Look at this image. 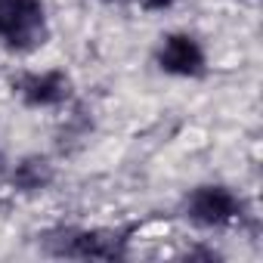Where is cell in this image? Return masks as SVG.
<instances>
[{"label": "cell", "mask_w": 263, "mask_h": 263, "mask_svg": "<svg viewBox=\"0 0 263 263\" xmlns=\"http://www.w3.org/2000/svg\"><path fill=\"white\" fill-rule=\"evenodd\" d=\"M13 90L22 96L25 105L31 108H50V105H62L71 93V81L65 71H41V74H22L19 81H13Z\"/></svg>", "instance_id": "5"}, {"label": "cell", "mask_w": 263, "mask_h": 263, "mask_svg": "<svg viewBox=\"0 0 263 263\" xmlns=\"http://www.w3.org/2000/svg\"><path fill=\"white\" fill-rule=\"evenodd\" d=\"M47 37V10L41 0H0V41L10 50H34Z\"/></svg>", "instance_id": "2"}, {"label": "cell", "mask_w": 263, "mask_h": 263, "mask_svg": "<svg viewBox=\"0 0 263 263\" xmlns=\"http://www.w3.org/2000/svg\"><path fill=\"white\" fill-rule=\"evenodd\" d=\"M127 229H65L47 238V248L56 257L74 260H121L127 257Z\"/></svg>", "instance_id": "1"}, {"label": "cell", "mask_w": 263, "mask_h": 263, "mask_svg": "<svg viewBox=\"0 0 263 263\" xmlns=\"http://www.w3.org/2000/svg\"><path fill=\"white\" fill-rule=\"evenodd\" d=\"M186 217L204 229H220L229 226L232 220L241 217V198L220 183H204L195 186L186 198Z\"/></svg>", "instance_id": "3"}, {"label": "cell", "mask_w": 263, "mask_h": 263, "mask_svg": "<svg viewBox=\"0 0 263 263\" xmlns=\"http://www.w3.org/2000/svg\"><path fill=\"white\" fill-rule=\"evenodd\" d=\"M137 4L149 13H161V10H171L174 7V0H137Z\"/></svg>", "instance_id": "7"}, {"label": "cell", "mask_w": 263, "mask_h": 263, "mask_svg": "<svg viewBox=\"0 0 263 263\" xmlns=\"http://www.w3.org/2000/svg\"><path fill=\"white\" fill-rule=\"evenodd\" d=\"M56 171H53V161L44 158V155H28L16 164L13 171V186L22 189V192H41L53 183Z\"/></svg>", "instance_id": "6"}, {"label": "cell", "mask_w": 263, "mask_h": 263, "mask_svg": "<svg viewBox=\"0 0 263 263\" xmlns=\"http://www.w3.org/2000/svg\"><path fill=\"white\" fill-rule=\"evenodd\" d=\"M155 62H158V68L164 74H174V78H201L204 68H208L201 44L186 31L164 34L161 47L155 53Z\"/></svg>", "instance_id": "4"}]
</instances>
